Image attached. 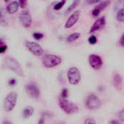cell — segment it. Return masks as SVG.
<instances>
[{"label":"cell","mask_w":124,"mask_h":124,"mask_svg":"<svg viewBox=\"0 0 124 124\" xmlns=\"http://www.w3.org/2000/svg\"><path fill=\"white\" fill-rule=\"evenodd\" d=\"M4 65L6 68L16 73L19 76H24L23 70L21 68L20 64L13 57H7L4 60Z\"/></svg>","instance_id":"obj_1"},{"label":"cell","mask_w":124,"mask_h":124,"mask_svg":"<svg viewBox=\"0 0 124 124\" xmlns=\"http://www.w3.org/2000/svg\"><path fill=\"white\" fill-rule=\"evenodd\" d=\"M42 65L47 68H52L60 65L62 62L61 57L54 54H46L42 58Z\"/></svg>","instance_id":"obj_2"},{"label":"cell","mask_w":124,"mask_h":124,"mask_svg":"<svg viewBox=\"0 0 124 124\" xmlns=\"http://www.w3.org/2000/svg\"><path fill=\"white\" fill-rule=\"evenodd\" d=\"M18 99V94L12 92L7 95L4 102V109L6 112H11L15 107Z\"/></svg>","instance_id":"obj_3"},{"label":"cell","mask_w":124,"mask_h":124,"mask_svg":"<svg viewBox=\"0 0 124 124\" xmlns=\"http://www.w3.org/2000/svg\"><path fill=\"white\" fill-rule=\"evenodd\" d=\"M59 106L60 108L67 113V114H72V113H75L77 112H78L79 108L78 107L72 103L69 102L68 100H67V99H64V98H60L59 100Z\"/></svg>","instance_id":"obj_4"},{"label":"cell","mask_w":124,"mask_h":124,"mask_svg":"<svg viewBox=\"0 0 124 124\" xmlns=\"http://www.w3.org/2000/svg\"><path fill=\"white\" fill-rule=\"evenodd\" d=\"M67 77L69 82L72 85H77L80 83L81 79L80 72L76 67H72L67 72Z\"/></svg>","instance_id":"obj_5"},{"label":"cell","mask_w":124,"mask_h":124,"mask_svg":"<svg viewBox=\"0 0 124 124\" xmlns=\"http://www.w3.org/2000/svg\"><path fill=\"white\" fill-rule=\"evenodd\" d=\"M101 100L94 94H89L86 100V105L89 110H96L101 106Z\"/></svg>","instance_id":"obj_6"},{"label":"cell","mask_w":124,"mask_h":124,"mask_svg":"<svg viewBox=\"0 0 124 124\" xmlns=\"http://www.w3.org/2000/svg\"><path fill=\"white\" fill-rule=\"evenodd\" d=\"M25 89L26 93L31 98L38 99L40 96V92L39 88L33 82H29V84H27L25 86Z\"/></svg>","instance_id":"obj_7"},{"label":"cell","mask_w":124,"mask_h":124,"mask_svg":"<svg viewBox=\"0 0 124 124\" xmlns=\"http://www.w3.org/2000/svg\"><path fill=\"white\" fill-rule=\"evenodd\" d=\"M26 46L28 50L35 56H40V55L43 54V53H44L42 47L39 44H37L36 42L26 41Z\"/></svg>","instance_id":"obj_8"},{"label":"cell","mask_w":124,"mask_h":124,"mask_svg":"<svg viewBox=\"0 0 124 124\" xmlns=\"http://www.w3.org/2000/svg\"><path fill=\"white\" fill-rule=\"evenodd\" d=\"M19 20L21 24L23 25V27L25 28L31 27V23H32V18H31L30 12L28 10H23L19 15Z\"/></svg>","instance_id":"obj_9"},{"label":"cell","mask_w":124,"mask_h":124,"mask_svg":"<svg viewBox=\"0 0 124 124\" xmlns=\"http://www.w3.org/2000/svg\"><path fill=\"white\" fill-rule=\"evenodd\" d=\"M89 64L91 68L94 70H99L102 66V60L97 54H91L88 58Z\"/></svg>","instance_id":"obj_10"},{"label":"cell","mask_w":124,"mask_h":124,"mask_svg":"<svg viewBox=\"0 0 124 124\" xmlns=\"http://www.w3.org/2000/svg\"><path fill=\"white\" fill-rule=\"evenodd\" d=\"M80 16V10H77V11L74 12V13H72L69 16L68 20H67L65 25H64L65 28L68 29V28H71L72 27H73L76 24V23L78 21Z\"/></svg>","instance_id":"obj_11"},{"label":"cell","mask_w":124,"mask_h":124,"mask_svg":"<svg viewBox=\"0 0 124 124\" xmlns=\"http://www.w3.org/2000/svg\"><path fill=\"white\" fill-rule=\"evenodd\" d=\"M111 0H105L102 2H100L97 6L95 7V8L92 11V15L94 17H97L99 15V14L107 7L110 4Z\"/></svg>","instance_id":"obj_12"},{"label":"cell","mask_w":124,"mask_h":124,"mask_svg":"<svg viewBox=\"0 0 124 124\" xmlns=\"http://www.w3.org/2000/svg\"><path fill=\"white\" fill-rule=\"evenodd\" d=\"M106 24V19H105V17L103 16V17H101L100 18H99L98 20H96L94 23L93 24V25L91 26V29H90V33H94V32H96V31H98L101 29H102L105 25Z\"/></svg>","instance_id":"obj_13"},{"label":"cell","mask_w":124,"mask_h":124,"mask_svg":"<svg viewBox=\"0 0 124 124\" xmlns=\"http://www.w3.org/2000/svg\"><path fill=\"white\" fill-rule=\"evenodd\" d=\"M113 85L118 91H121L123 89V79L118 73H115L113 76Z\"/></svg>","instance_id":"obj_14"},{"label":"cell","mask_w":124,"mask_h":124,"mask_svg":"<svg viewBox=\"0 0 124 124\" xmlns=\"http://www.w3.org/2000/svg\"><path fill=\"white\" fill-rule=\"evenodd\" d=\"M0 25L3 27H7L9 25V20L5 10L0 7Z\"/></svg>","instance_id":"obj_15"},{"label":"cell","mask_w":124,"mask_h":124,"mask_svg":"<svg viewBox=\"0 0 124 124\" xmlns=\"http://www.w3.org/2000/svg\"><path fill=\"white\" fill-rule=\"evenodd\" d=\"M19 7L20 5L18 1H12L7 5L6 10L9 14H14L18 10Z\"/></svg>","instance_id":"obj_16"},{"label":"cell","mask_w":124,"mask_h":124,"mask_svg":"<svg viewBox=\"0 0 124 124\" xmlns=\"http://www.w3.org/2000/svg\"><path fill=\"white\" fill-rule=\"evenodd\" d=\"M34 108L31 106H28L26 108H24V110H23V116L24 118H29V117H31L33 113H34Z\"/></svg>","instance_id":"obj_17"},{"label":"cell","mask_w":124,"mask_h":124,"mask_svg":"<svg viewBox=\"0 0 124 124\" xmlns=\"http://www.w3.org/2000/svg\"><path fill=\"white\" fill-rule=\"evenodd\" d=\"M79 3H80V0H74V1H72V4L66 9L65 13L67 15V14H69L70 12H72L77 7V5L79 4Z\"/></svg>","instance_id":"obj_18"},{"label":"cell","mask_w":124,"mask_h":124,"mask_svg":"<svg viewBox=\"0 0 124 124\" xmlns=\"http://www.w3.org/2000/svg\"><path fill=\"white\" fill-rule=\"evenodd\" d=\"M124 8V0H117L115 6H114V11L118 12L119 10Z\"/></svg>","instance_id":"obj_19"},{"label":"cell","mask_w":124,"mask_h":124,"mask_svg":"<svg viewBox=\"0 0 124 124\" xmlns=\"http://www.w3.org/2000/svg\"><path fill=\"white\" fill-rule=\"evenodd\" d=\"M80 37V34L79 33H74L72 34H71L68 38H67V42L71 43L73 41H75L76 40H77Z\"/></svg>","instance_id":"obj_20"},{"label":"cell","mask_w":124,"mask_h":124,"mask_svg":"<svg viewBox=\"0 0 124 124\" xmlns=\"http://www.w3.org/2000/svg\"><path fill=\"white\" fill-rule=\"evenodd\" d=\"M66 2H67V0H61V1H60L59 2L56 3V4L54 5L53 9H54V10H60V9L64 7V5L66 4Z\"/></svg>","instance_id":"obj_21"},{"label":"cell","mask_w":124,"mask_h":124,"mask_svg":"<svg viewBox=\"0 0 124 124\" xmlns=\"http://www.w3.org/2000/svg\"><path fill=\"white\" fill-rule=\"evenodd\" d=\"M117 20L120 22H124V8L117 12Z\"/></svg>","instance_id":"obj_22"},{"label":"cell","mask_w":124,"mask_h":124,"mask_svg":"<svg viewBox=\"0 0 124 124\" xmlns=\"http://www.w3.org/2000/svg\"><path fill=\"white\" fill-rule=\"evenodd\" d=\"M69 96V92H68V89H66V88H64L61 91V98H64V99H67Z\"/></svg>","instance_id":"obj_23"},{"label":"cell","mask_w":124,"mask_h":124,"mask_svg":"<svg viewBox=\"0 0 124 124\" xmlns=\"http://www.w3.org/2000/svg\"><path fill=\"white\" fill-rule=\"evenodd\" d=\"M43 34L41 33H38V32H36V33H33V37L37 39V40H40L43 38Z\"/></svg>","instance_id":"obj_24"},{"label":"cell","mask_w":124,"mask_h":124,"mask_svg":"<svg viewBox=\"0 0 124 124\" xmlns=\"http://www.w3.org/2000/svg\"><path fill=\"white\" fill-rule=\"evenodd\" d=\"M88 42H89L91 44H95L97 42V39H96V37L94 36H91V37L88 39Z\"/></svg>","instance_id":"obj_25"},{"label":"cell","mask_w":124,"mask_h":124,"mask_svg":"<svg viewBox=\"0 0 124 124\" xmlns=\"http://www.w3.org/2000/svg\"><path fill=\"white\" fill-rule=\"evenodd\" d=\"M19 5L21 8H25L27 4V0H18Z\"/></svg>","instance_id":"obj_26"},{"label":"cell","mask_w":124,"mask_h":124,"mask_svg":"<svg viewBox=\"0 0 124 124\" xmlns=\"http://www.w3.org/2000/svg\"><path fill=\"white\" fill-rule=\"evenodd\" d=\"M7 46L6 45H1L0 46V54H2L4 52H5V51L7 50Z\"/></svg>","instance_id":"obj_27"},{"label":"cell","mask_w":124,"mask_h":124,"mask_svg":"<svg viewBox=\"0 0 124 124\" xmlns=\"http://www.w3.org/2000/svg\"><path fill=\"white\" fill-rule=\"evenodd\" d=\"M85 124H95L96 122V121H94V119H92V118H88L87 120H86L85 121V122H84Z\"/></svg>","instance_id":"obj_28"},{"label":"cell","mask_w":124,"mask_h":124,"mask_svg":"<svg viewBox=\"0 0 124 124\" xmlns=\"http://www.w3.org/2000/svg\"><path fill=\"white\" fill-rule=\"evenodd\" d=\"M119 118L124 123V108L121 110V111L119 113Z\"/></svg>","instance_id":"obj_29"},{"label":"cell","mask_w":124,"mask_h":124,"mask_svg":"<svg viewBox=\"0 0 124 124\" xmlns=\"http://www.w3.org/2000/svg\"><path fill=\"white\" fill-rule=\"evenodd\" d=\"M16 83H17V81L15 78H12V79H10L9 81V85L10 86H12L16 85Z\"/></svg>","instance_id":"obj_30"},{"label":"cell","mask_w":124,"mask_h":124,"mask_svg":"<svg viewBox=\"0 0 124 124\" xmlns=\"http://www.w3.org/2000/svg\"><path fill=\"white\" fill-rule=\"evenodd\" d=\"M120 43H121V45L124 47V33L122 35L121 38V41H120Z\"/></svg>","instance_id":"obj_31"},{"label":"cell","mask_w":124,"mask_h":124,"mask_svg":"<svg viewBox=\"0 0 124 124\" xmlns=\"http://www.w3.org/2000/svg\"><path fill=\"white\" fill-rule=\"evenodd\" d=\"M102 0H88L89 4H96L97 2H100Z\"/></svg>","instance_id":"obj_32"},{"label":"cell","mask_w":124,"mask_h":124,"mask_svg":"<svg viewBox=\"0 0 124 124\" xmlns=\"http://www.w3.org/2000/svg\"><path fill=\"white\" fill-rule=\"evenodd\" d=\"M110 124H119V122L118 121H113L110 122Z\"/></svg>","instance_id":"obj_33"},{"label":"cell","mask_w":124,"mask_h":124,"mask_svg":"<svg viewBox=\"0 0 124 124\" xmlns=\"http://www.w3.org/2000/svg\"><path fill=\"white\" fill-rule=\"evenodd\" d=\"M3 124H11L10 121H3Z\"/></svg>","instance_id":"obj_34"},{"label":"cell","mask_w":124,"mask_h":124,"mask_svg":"<svg viewBox=\"0 0 124 124\" xmlns=\"http://www.w3.org/2000/svg\"><path fill=\"white\" fill-rule=\"evenodd\" d=\"M5 1V2H9V1H10L11 0H4Z\"/></svg>","instance_id":"obj_35"}]
</instances>
